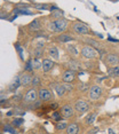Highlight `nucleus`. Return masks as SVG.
<instances>
[{"label":"nucleus","instance_id":"f257e3e1","mask_svg":"<svg viewBox=\"0 0 119 134\" xmlns=\"http://www.w3.org/2000/svg\"><path fill=\"white\" fill-rule=\"evenodd\" d=\"M68 25H69V21L62 17V19L54 20V21H52V22H49L48 28H49V30L53 32H63L66 30Z\"/></svg>","mask_w":119,"mask_h":134},{"label":"nucleus","instance_id":"f03ea898","mask_svg":"<svg viewBox=\"0 0 119 134\" xmlns=\"http://www.w3.org/2000/svg\"><path fill=\"white\" fill-rule=\"evenodd\" d=\"M103 94V88L100 86V85H93V86L89 87V92H88V96H89L90 100L93 101H96L99 100Z\"/></svg>","mask_w":119,"mask_h":134},{"label":"nucleus","instance_id":"7ed1b4c3","mask_svg":"<svg viewBox=\"0 0 119 134\" xmlns=\"http://www.w3.org/2000/svg\"><path fill=\"white\" fill-rule=\"evenodd\" d=\"M72 30H73V32L77 33V35H88V33H89V29L87 28V25L81 22H73Z\"/></svg>","mask_w":119,"mask_h":134},{"label":"nucleus","instance_id":"20e7f679","mask_svg":"<svg viewBox=\"0 0 119 134\" xmlns=\"http://www.w3.org/2000/svg\"><path fill=\"white\" fill-rule=\"evenodd\" d=\"M80 54L85 59H94V57H96V55H97V52L93 46H88L87 45V46H84L81 48Z\"/></svg>","mask_w":119,"mask_h":134},{"label":"nucleus","instance_id":"39448f33","mask_svg":"<svg viewBox=\"0 0 119 134\" xmlns=\"http://www.w3.org/2000/svg\"><path fill=\"white\" fill-rule=\"evenodd\" d=\"M75 109L78 114L82 115V114H85V112H87L89 110V104H88V102L84 101V100H79V101H77L75 103Z\"/></svg>","mask_w":119,"mask_h":134},{"label":"nucleus","instance_id":"423d86ee","mask_svg":"<svg viewBox=\"0 0 119 134\" xmlns=\"http://www.w3.org/2000/svg\"><path fill=\"white\" fill-rule=\"evenodd\" d=\"M39 99L38 96V91L36 88H31L26 92V94L24 95V101L26 103H32V102H36L37 100Z\"/></svg>","mask_w":119,"mask_h":134},{"label":"nucleus","instance_id":"0eeeda50","mask_svg":"<svg viewBox=\"0 0 119 134\" xmlns=\"http://www.w3.org/2000/svg\"><path fill=\"white\" fill-rule=\"evenodd\" d=\"M75 105H71V104H64L62 108H61V114L65 119H69L71 118L73 115H75Z\"/></svg>","mask_w":119,"mask_h":134},{"label":"nucleus","instance_id":"6e6552de","mask_svg":"<svg viewBox=\"0 0 119 134\" xmlns=\"http://www.w3.org/2000/svg\"><path fill=\"white\" fill-rule=\"evenodd\" d=\"M38 96L40 101H50L53 99V94L48 88H39L38 90Z\"/></svg>","mask_w":119,"mask_h":134},{"label":"nucleus","instance_id":"1a4fd4ad","mask_svg":"<svg viewBox=\"0 0 119 134\" xmlns=\"http://www.w3.org/2000/svg\"><path fill=\"white\" fill-rule=\"evenodd\" d=\"M76 78H77L76 72L73 71V70H71V69L64 71V74L62 75V80H63V83H65V84L73 83V81L76 80Z\"/></svg>","mask_w":119,"mask_h":134},{"label":"nucleus","instance_id":"9d476101","mask_svg":"<svg viewBox=\"0 0 119 134\" xmlns=\"http://www.w3.org/2000/svg\"><path fill=\"white\" fill-rule=\"evenodd\" d=\"M104 61H105V64L108 66H111V68L119 65V56L116 55V54H108L105 56Z\"/></svg>","mask_w":119,"mask_h":134},{"label":"nucleus","instance_id":"9b49d317","mask_svg":"<svg viewBox=\"0 0 119 134\" xmlns=\"http://www.w3.org/2000/svg\"><path fill=\"white\" fill-rule=\"evenodd\" d=\"M21 85H22V83H21V76H17V77H15L13 80H12V83L8 85V91L9 92H15Z\"/></svg>","mask_w":119,"mask_h":134},{"label":"nucleus","instance_id":"f8f14e48","mask_svg":"<svg viewBox=\"0 0 119 134\" xmlns=\"http://www.w3.org/2000/svg\"><path fill=\"white\" fill-rule=\"evenodd\" d=\"M54 68V61L50 59H44L42 60V70L44 72H49Z\"/></svg>","mask_w":119,"mask_h":134},{"label":"nucleus","instance_id":"ddd939ff","mask_svg":"<svg viewBox=\"0 0 119 134\" xmlns=\"http://www.w3.org/2000/svg\"><path fill=\"white\" fill-rule=\"evenodd\" d=\"M53 88L55 90V92H56L57 96H60V97L63 96L66 92L65 85H63V84H53Z\"/></svg>","mask_w":119,"mask_h":134},{"label":"nucleus","instance_id":"4468645a","mask_svg":"<svg viewBox=\"0 0 119 134\" xmlns=\"http://www.w3.org/2000/svg\"><path fill=\"white\" fill-rule=\"evenodd\" d=\"M21 83H22V86H30L32 84V77L29 74H23L21 76Z\"/></svg>","mask_w":119,"mask_h":134},{"label":"nucleus","instance_id":"2eb2a0df","mask_svg":"<svg viewBox=\"0 0 119 134\" xmlns=\"http://www.w3.org/2000/svg\"><path fill=\"white\" fill-rule=\"evenodd\" d=\"M48 54H49V56L52 57V59H54V60H59V57H60V54H59V49H57V47H55V46H50V47H48Z\"/></svg>","mask_w":119,"mask_h":134},{"label":"nucleus","instance_id":"dca6fc26","mask_svg":"<svg viewBox=\"0 0 119 134\" xmlns=\"http://www.w3.org/2000/svg\"><path fill=\"white\" fill-rule=\"evenodd\" d=\"M65 131L68 134H77V133H79V126H78V124L72 123V124L68 125Z\"/></svg>","mask_w":119,"mask_h":134},{"label":"nucleus","instance_id":"f3484780","mask_svg":"<svg viewBox=\"0 0 119 134\" xmlns=\"http://www.w3.org/2000/svg\"><path fill=\"white\" fill-rule=\"evenodd\" d=\"M40 28H41V23H40V21H39L38 19L32 21V22L29 24V29L32 30V31H38Z\"/></svg>","mask_w":119,"mask_h":134},{"label":"nucleus","instance_id":"a211bd4d","mask_svg":"<svg viewBox=\"0 0 119 134\" xmlns=\"http://www.w3.org/2000/svg\"><path fill=\"white\" fill-rule=\"evenodd\" d=\"M50 16L53 17V19H55V20H59V19H62V17L64 16V13L61 9H59V8L55 7L54 8V12L52 13Z\"/></svg>","mask_w":119,"mask_h":134},{"label":"nucleus","instance_id":"6ab92c4d","mask_svg":"<svg viewBox=\"0 0 119 134\" xmlns=\"http://www.w3.org/2000/svg\"><path fill=\"white\" fill-rule=\"evenodd\" d=\"M59 40L61 42H63V44H66V42H69V41H72L73 37H71V36L68 35V33H64V35H60L59 36Z\"/></svg>","mask_w":119,"mask_h":134},{"label":"nucleus","instance_id":"aec40b11","mask_svg":"<svg viewBox=\"0 0 119 134\" xmlns=\"http://www.w3.org/2000/svg\"><path fill=\"white\" fill-rule=\"evenodd\" d=\"M96 116H97L96 112H90V114L86 117V119H85L86 124L87 125H93L94 121H95V119H96Z\"/></svg>","mask_w":119,"mask_h":134},{"label":"nucleus","instance_id":"412c9836","mask_svg":"<svg viewBox=\"0 0 119 134\" xmlns=\"http://www.w3.org/2000/svg\"><path fill=\"white\" fill-rule=\"evenodd\" d=\"M66 127H68V123L65 120H59L56 126H55V129H56V131H64V130H66Z\"/></svg>","mask_w":119,"mask_h":134},{"label":"nucleus","instance_id":"4be33fe9","mask_svg":"<svg viewBox=\"0 0 119 134\" xmlns=\"http://www.w3.org/2000/svg\"><path fill=\"white\" fill-rule=\"evenodd\" d=\"M32 66H33V70L42 69V61L40 62L38 57H35V59L32 60Z\"/></svg>","mask_w":119,"mask_h":134},{"label":"nucleus","instance_id":"5701e85b","mask_svg":"<svg viewBox=\"0 0 119 134\" xmlns=\"http://www.w3.org/2000/svg\"><path fill=\"white\" fill-rule=\"evenodd\" d=\"M40 83H41V79H40V77L39 76H35V77H32V86L33 87H38L39 85H40Z\"/></svg>","mask_w":119,"mask_h":134},{"label":"nucleus","instance_id":"b1692460","mask_svg":"<svg viewBox=\"0 0 119 134\" xmlns=\"http://www.w3.org/2000/svg\"><path fill=\"white\" fill-rule=\"evenodd\" d=\"M2 132H4V133H13V134H15V133H17V131L14 130L13 127L9 126V125H6L4 129H2Z\"/></svg>","mask_w":119,"mask_h":134},{"label":"nucleus","instance_id":"393cba45","mask_svg":"<svg viewBox=\"0 0 119 134\" xmlns=\"http://www.w3.org/2000/svg\"><path fill=\"white\" fill-rule=\"evenodd\" d=\"M109 75L110 76H114V77H116V76H119V65L114 66V68L109 71Z\"/></svg>","mask_w":119,"mask_h":134},{"label":"nucleus","instance_id":"a878e982","mask_svg":"<svg viewBox=\"0 0 119 134\" xmlns=\"http://www.w3.org/2000/svg\"><path fill=\"white\" fill-rule=\"evenodd\" d=\"M61 117H63L62 116V114H60V112H57V111H55V112H53V115H52V118L53 119H55V120H61Z\"/></svg>","mask_w":119,"mask_h":134},{"label":"nucleus","instance_id":"bb28decb","mask_svg":"<svg viewBox=\"0 0 119 134\" xmlns=\"http://www.w3.org/2000/svg\"><path fill=\"white\" fill-rule=\"evenodd\" d=\"M42 56V48H39V47H36L35 49V57H40Z\"/></svg>","mask_w":119,"mask_h":134},{"label":"nucleus","instance_id":"cd10ccee","mask_svg":"<svg viewBox=\"0 0 119 134\" xmlns=\"http://www.w3.org/2000/svg\"><path fill=\"white\" fill-rule=\"evenodd\" d=\"M68 49H69L70 53L73 54V55H77V54H78V51L76 49V47L73 46V45H69V46H68Z\"/></svg>","mask_w":119,"mask_h":134},{"label":"nucleus","instance_id":"c85d7f7f","mask_svg":"<svg viewBox=\"0 0 119 134\" xmlns=\"http://www.w3.org/2000/svg\"><path fill=\"white\" fill-rule=\"evenodd\" d=\"M25 71H33V66H32V60L27 61L26 65H25Z\"/></svg>","mask_w":119,"mask_h":134},{"label":"nucleus","instance_id":"c756f323","mask_svg":"<svg viewBox=\"0 0 119 134\" xmlns=\"http://www.w3.org/2000/svg\"><path fill=\"white\" fill-rule=\"evenodd\" d=\"M13 124L14 125H21V124H23V119H15L13 121Z\"/></svg>","mask_w":119,"mask_h":134},{"label":"nucleus","instance_id":"7c9ffc66","mask_svg":"<svg viewBox=\"0 0 119 134\" xmlns=\"http://www.w3.org/2000/svg\"><path fill=\"white\" fill-rule=\"evenodd\" d=\"M108 132H109V133H115V131H114V130H111V129H110V130L108 131Z\"/></svg>","mask_w":119,"mask_h":134}]
</instances>
